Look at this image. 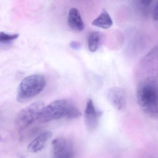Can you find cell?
I'll use <instances>...</instances> for the list:
<instances>
[{"instance_id":"obj_13","label":"cell","mask_w":158,"mask_h":158,"mask_svg":"<svg viewBox=\"0 0 158 158\" xmlns=\"http://www.w3.org/2000/svg\"><path fill=\"white\" fill-rule=\"evenodd\" d=\"M81 113L77 108L69 103L65 112L64 118L68 119L78 118L81 116Z\"/></svg>"},{"instance_id":"obj_4","label":"cell","mask_w":158,"mask_h":158,"mask_svg":"<svg viewBox=\"0 0 158 158\" xmlns=\"http://www.w3.org/2000/svg\"><path fill=\"white\" fill-rule=\"evenodd\" d=\"M66 99L55 100L42 109L40 112L38 121L45 123L64 118L65 112L69 104Z\"/></svg>"},{"instance_id":"obj_2","label":"cell","mask_w":158,"mask_h":158,"mask_svg":"<svg viewBox=\"0 0 158 158\" xmlns=\"http://www.w3.org/2000/svg\"><path fill=\"white\" fill-rule=\"evenodd\" d=\"M46 84L45 78L42 75H33L25 78L19 85L17 100L22 103L38 95Z\"/></svg>"},{"instance_id":"obj_8","label":"cell","mask_w":158,"mask_h":158,"mask_svg":"<svg viewBox=\"0 0 158 158\" xmlns=\"http://www.w3.org/2000/svg\"><path fill=\"white\" fill-rule=\"evenodd\" d=\"M107 98L111 105L118 110H122L126 105V96L124 90L120 87H113L109 89Z\"/></svg>"},{"instance_id":"obj_5","label":"cell","mask_w":158,"mask_h":158,"mask_svg":"<svg viewBox=\"0 0 158 158\" xmlns=\"http://www.w3.org/2000/svg\"><path fill=\"white\" fill-rule=\"evenodd\" d=\"M44 107V104L42 101H36L21 110L16 119L19 128L25 129L38 120L40 112Z\"/></svg>"},{"instance_id":"obj_16","label":"cell","mask_w":158,"mask_h":158,"mask_svg":"<svg viewBox=\"0 0 158 158\" xmlns=\"http://www.w3.org/2000/svg\"><path fill=\"white\" fill-rule=\"evenodd\" d=\"M69 46L71 49H73V50H77L81 49V44L79 42L73 41L69 44Z\"/></svg>"},{"instance_id":"obj_15","label":"cell","mask_w":158,"mask_h":158,"mask_svg":"<svg viewBox=\"0 0 158 158\" xmlns=\"http://www.w3.org/2000/svg\"><path fill=\"white\" fill-rule=\"evenodd\" d=\"M153 19L155 26L158 28V1L154 9Z\"/></svg>"},{"instance_id":"obj_17","label":"cell","mask_w":158,"mask_h":158,"mask_svg":"<svg viewBox=\"0 0 158 158\" xmlns=\"http://www.w3.org/2000/svg\"><path fill=\"white\" fill-rule=\"evenodd\" d=\"M141 2L144 5H148L151 4L153 2V0H140Z\"/></svg>"},{"instance_id":"obj_6","label":"cell","mask_w":158,"mask_h":158,"mask_svg":"<svg viewBox=\"0 0 158 158\" xmlns=\"http://www.w3.org/2000/svg\"><path fill=\"white\" fill-rule=\"evenodd\" d=\"M53 158H73V144L68 139L62 137L56 138L52 142Z\"/></svg>"},{"instance_id":"obj_7","label":"cell","mask_w":158,"mask_h":158,"mask_svg":"<svg viewBox=\"0 0 158 158\" xmlns=\"http://www.w3.org/2000/svg\"><path fill=\"white\" fill-rule=\"evenodd\" d=\"M102 113L96 110L92 99L87 101L84 113L85 123L87 131L93 132L97 129Z\"/></svg>"},{"instance_id":"obj_12","label":"cell","mask_w":158,"mask_h":158,"mask_svg":"<svg viewBox=\"0 0 158 158\" xmlns=\"http://www.w3.org/2000/svg\"><path fill=\"white\" fill-rule=\"evenodd\" d=\"M101 40V34L98 31L91 32L88 36L87 44L88 49L92 52H94L98 49Z\"/></svg>"},{"instance_id":"obj_3","label":"cell","mask_w":158,"mask_h":158,"mask_svg":"<svg viewBox=\"0 0 158 158\" xmlns=\"http://www.w3.org/2000/svg\"><path fill=\"white\" fill-rule=\"evenodd\" d=\"M140 82H156L158 78V44L140 61L138 66Z\"/></svg>"},{"instance_id":"obj_11","label":"cell","mask_w":158,"mask_h":158,"mask_svg":"<svg viewBox=\"0 0 158 158\" xmlns=\"http://www.w3.org/2000/svg\"><path fill=\"white\" fill-rule=\"evenodd\" d=\"M92 25L100 28H109L113 25V21L109 14L104 10L100 13L99 15L92 22Z\"/></svg>"},{"instance_id":"obj_18","label":"cell","mask_w":158,"mask_h":158,"mask_svg":"<svg viewBox=\"0 0 158 158\" xmlns=\"http://www.w3.org/2000/svg\"><path fill=\"white\" fill-rule=\"evenodd\" d=\"M2 140V137H1V135H0V141Z\"/></svg>"},{"instance_id":"obj_9","label":"cell","mask_w":158,"mask_h":158,"mask_svg":"<svg viewBox=\"0 0 158 158\" xmlns=\"http://www.w3.org/2000/svg\"><path fill=\"white\" fill-rule=\"evenodd\" d=\"M52 133L50 131H45L41 133L30 143L28 146V151L32 153H38L41 151L52 138Z\"/></svg>"},{"instance_id":"obj_1","label":"cell","mask_w":158,"mask_h":158,"mask_svg":"<svg viewBox=\"0 0 158 158\" xmlns=\"http://www.w3.org/2000/svg\"><path fill=\"white\" fill-rule=\"evenodd\" d=\"M136 95L142 111L148 117L158 119V87L156 82H140Z\"/></svg>"},{"instance_id":"obj_14","label":"cell","mask_w":158,"mask_h":158,"mask_svg":"<svg viewBox=\"0 0 158 158\" xmlns=\"http://www.w3.org/2000/svg\"><path fill=\"white\" fill-rule=\"evenodd\" d=\"M19 37V34H7L4 32H0V46L8 45L12 43L13 41L17 40Z\"/></svg>"},{"instance_id":"obj_10","label":"cell","mask_w":158,"mask_h":158,"mask_svg":"<svg viewBox=\"0 0 158 158\" xmlns=\"http://www.w3.org/2000/svg\"><path fill=\"white\" fill-rule=\"evenodd\" d=\"M68 22L69 27L75 31H81L84 28L83 20L77 8H72L69 10Z\"/></svg>"}]
</instances>
